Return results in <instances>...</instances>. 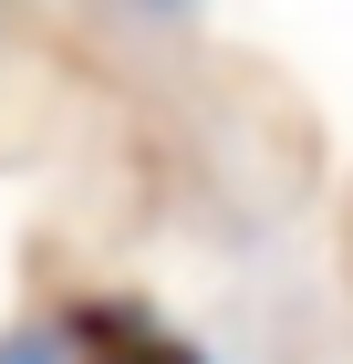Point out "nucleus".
<instances>
[{"mask_svg": "<svg viewBox=\"0 0 353 364\" xmlns=\"http://www.w3.org/2000/svg\"><path fill=\"white\" fill-rule=\"evenodd\" d=\"M0 364H83V354H63V333H53V323H31V333H11V343H0Z\"/></svg>", "mask_w": 353, "mask_h": 364, "instance_id": "1", "label": "nucleus"}, {"mask_svg": "<svg viewBox=\"0 0 353 364\" xmlns=\"http://www.w3.org/2000/svg\"><path fill=\"white\" fill-rule=\"evenodd\" d=\"M136 11H188V0H136Z\"/></svg>", "mask_w": 353, "mask_h": 364, "instance_id": "2", "label": "nucleus"}]
</instances>
